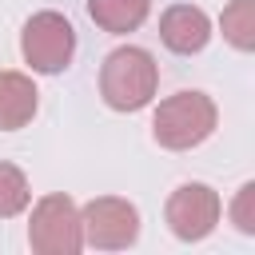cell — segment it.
<instances>
[{
  "label": "cell",
  "instance_id": "cell-4",
  "mask_svg": "<svg viewBox=\"0 0 255 255\" xmlns=\"http://www.w3.org/2000/svg\"><path fill=\"white\" fill-rule=\"evenodd\" d=\"M28 247L36 255H76L84 247V231H80V207L72 195L52 191L44 199L32 203V219H28Z\"/></svg>",
  "mask_w": 255,
  "mask_h": 255
},
{
  "label": "cell",
  "instance_id": "cell-2",
  "mask_svg": "<svg viewBox=\"0 0 255 255\" xmlns=\"http://www.w3.org/2000/svg\"><path fill=\"white\" fill-rule=\"evenodd\" d=\"M219 124V108L207 92H175L167 100H159L155 116H151V139L167 151H191L199 147Z\"/></svg>",
  "mask_w": 255,
  "mask_h": 255
},
{
  "label": "cell",
  "instance_id": "cell-5",
  "mask_svg": "<svg viewBox=\"0 0 255 255\" xmlns=\"http://www.w3.org/2000/svg\"><path fill=\"white\" fill-rule=\"evenodd\" d=\"M80 231H84V247L124 251L139 239V211L120 195H96L80 207Z\"/></svg>",
  "mask_w": 255,
  "mask_h": 255
},
{
  "label": "cell",
  "instance_id": "cell-9",
  "mask_svg": "<svg viewBox=\"0 0 255 255\" xmlns=\"http://www.w3.org/2000/svg\"><path fill=\"white\" fill-rule=\"evenodd\" d=\"M151 12V0H88V16L96 28L112 32V36H124V32H135Z\"/></svg>",
  "mask_w": 255,
  "mask_h": 255
},
{
  "label": "cell",
  "instance_id": "cell-10",
  "mask_svg": "<svg viewBox=\"0 0 255 255\" xmlns=\"http://www.w3.org/2000/svg\"><path fill=\"white\" fill-rule=\"evenodd\" d=\"M219 28L235 52H251L255 48V0H231L219 16Z\"/></svg>",
  "mask_w": 255,
  "mask_h": 255
},
{
  "label": "cell",
  "instance_id": "cell-3",
  "mask_svg": "<svg viewBox=\"0 0 255 255\" xmlns=\"http://www.w3.org/2000/svg\"><path fill=\"white\" fill-rule=\"evenodd\" d=\"M20 56L32 72L40 76H60L72 56H76V28L68 16L44 8L36 16H28L24 32H20Z\"/></svg>",
  "mask_w": 255,
  "mask_h": 255
},
{
  "label": "cell",
  "instance_id": "cell-11",
  "mask_svg": "<svg viewBox=\"0 0 255 255\" xmlns=\"http://www.w3.org/2000/svg\"><path fill=\"white\" fill-rule=\"evenodd\" d=\"M32 203V187L24 179V171L8 159H0V219H12L20 215L24 207Z\"/></svg>",
  "mask_w": 255,
  "mask_h": 255
},
{
  "label": "cell",
  "instance_id": "cell-12",
  "mask_svg": "<svg viewBox=\"0 0 255 255\" xmlns=\"http://www.w3.org/2000/svg\"><path fill=\"white\" fill-rule=\"evenodd\" d=\"M231 223L243 231V235H255V183H243L235 191V203H231Z\"/></svg>",
  "mask_w": 255,
  "mask_h": 255
},
{
  "label": "cell",
  "instance_id": "cell-7",
  "mask_svg": "<svg viewBox=\"0 0 255 255\" xmlns=\"http://www.w3.org/2000/svg\"><path fill=\"white\" fill-rule=\"evenodd\" d=\"M159 40H163V48L175 52V56H195V52H203L207 40H211V20H207V12L195 8V4H171V8H163V16H159Z\"/></svg>",
  "mask_w": 255,
  "mask_h": 255
},
{
  "label": "cell",
  "instance_id": "cell-6",
  "mask_svg": "<svg viewBox=\"0 0 255 255\" xmlns=\"http://www.w3.org/2000/svg\"><path fill=\"white\" fill-rule=\"evenodd\" d=\"M219 215H223V199L215 187L207 183H179L167 203H163V219H167V231L183 243H199L207 239L215 227H219Z\"/></svg>",
  "mask_w": 255,
  "mask_h": 255
},
{
  "label": "cell",
  "instance_id": "cell-1",
  "mask_svg": "<svg viewBox=\"0 0 255 255\" xmlns=\"http://www.w3.org/2000/svg\"><path fill=\"white\" fill-rule=\"evenodd\" d=\"M159 88V64L147 48L124 44L104 56L100 64V96L112 112H139L155 100Z\"/></svg>",
  "mask_w": 255,
  "mask_h": 255
},
{
  "label": "cell",
  "instance_id": "cell-8",
  "mask_svg": "<svg viewBox=\"0 0 255 255\" xmlns=\"http://www.w3.org/2000/svg\"><path fill=\"white\" fill-rule=\"evenodd\" d=\"M36 84L24 72H0V131H16L36 116Z\"/></svg>",
  "mask_w": 255,
  "mask_h": 255
}]
</instances>
